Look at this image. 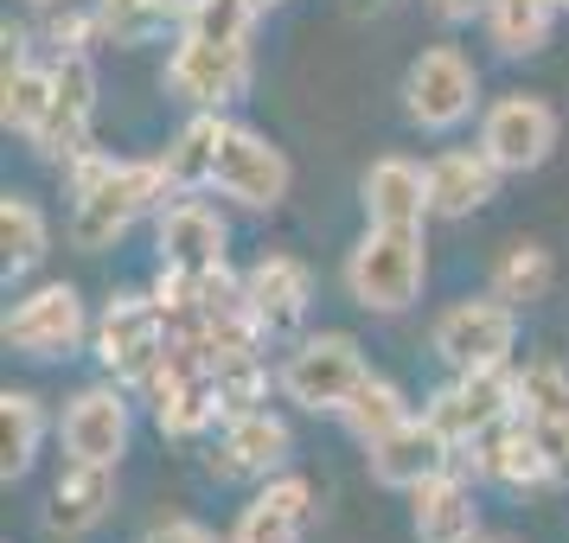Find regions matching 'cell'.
Here are the masks:
<instances>
[{
    "mask_svg": "<svg viewBox=\"0 0 569 543\" xmlns=\"http://www.w3.org/2000/svg\"><path fill=\"white\" fill-rule=\"evenodd\" d=\"M186 7L192 0H97L90 13H97L103 46H154L167 27H186Z\"/></svg>",
    "mask_w": 569,
    "mask_h": 543,
    "instance_id": "83f0119b",
    "label": "cell"
},
{
    "mask_svg": "<svg viewBox=\"0 0 569 543\" xmlns=\"http://www.w3.org/2000/svg\"><path fill=\"white\" fill-rule=\"evenodd\" d=\"M487 288L499 294V301H512V308H531V301H543V294L557 288V257L543 250L538 237H518V243L499 250Z\"/></svg>",
    "mask_w": 569,
    "mask_h": 543,
    "instance_id": "4dcf8cb0",
    "label": "cell"
},
{
    "mask_svg": "<svg viewBox=\"0 0 569 543\" xmlns=\"http://www.w3.org/2000/svg\"><path fill=\"white\" fill-rule=\"evenodd\" d=\"M518 415L531 422H569V364L531 359L518 371Z\"/></svg>",
    "mask_w": 569,
    "mask_h": 543,
    "instance_id": "1f68e13d",
    "label": "cell"
},
{
    "mask_svg": "<svg viewBox=\"0 0 569 543\" xmlns=\"http://www.w3.org/2000/svg\"><path fill=\"white\" fill-rule=\"evenodd\" d=\"M109 167H116V154H103V148L90 141V148H83L78 160H64L58 173H64V192H71V199H83L90 185H103V180H109Z\"/></svg>",
    "mask_w": 569,
    "mask_h": 543,
    "instance_id": "e575fe53",
    "label": "cell"
},
{
    "mask_svg": "<svg viewBox=\"0 0 569 543\" xmlns=\"http://www.w3.org/2000/svg\"><path fill=\"white\" fill-rule=\"evenodd\" d=\"M473 454V473L487 480V486H506V492H538V486H557V473H550V454H543L538 429L525 422V415H506L499 429L467 448Z\"/></svg>",
    "mask_w": 569,
    "mask_h": 543,
    "instance_id": "d6986e66",
    "label": "cell"
},
{
    "mask_svg": "<svg viewBox=\"0 0 569 543\" xmlns=\"http://www.w3.org/2000/svg\"><path fill=\"white\" fill-rule=\"evenodd\" d=\"M410 396H403V384H390V378H378V371H365V384L346 396V410H339V429L359 441V448H371V441H385L390 429H403L410 422Z\"/></svg>",
    "mask_w": 569,
    "mask_h": 543,
    "instance_id": "f1b7e54d",
    "label": "cell"
},
{
    "mask_svg": "<svg viewBox=\"0 0 569 543\" xmlns=\"http://www.w3.org/2000/svg\"><path fill=\"white\" fill-rule=\"evenodd\" d=\"M480 109V71L461 46H429L403 71V115L422 134H455Z\"/></svg>",
    "mask_w": 569,
    "mask_h": 543,
    "instance_id": "8992f818",
    "label": "cell"
},
{
    "mask_svg": "<svg viewBox=\"0 0 569 543\" xmlns=\"http://www.w3.org/2000/svg\"><path fill=\"white\" fill-rule=\"evenodd\" d=\"M90 333H97V320L83 313V294L71 282H39L32 294H20V301L7 308V320H0L7 352H20V359H32V364L78 359Z\"/></svg>",
    "mask_w": 569,
    "mask_h": 543,
    "instance_id": "3957f363",
    "label": "cell"
},
{
    "mask_svg": "<svg viewBox=\"0 0 569 543\" xmlns=\"http://www.w3.org/2000/svg\"><path fill=\"white\" fill-rule=\"evenodd\" d=\"M224 134H231V115L224 109H192L180 122V134L167 141V180L173 192H211V173H218V148H224Z\"/></svg>",
    "mask_w": 569,
    "mask_h": 543,
    "instance_id": "cb8c5ba5",
    "label": "cell"
},
{
    "mask_svg": "<svg viewBox=\"0 0 569 543\" xmlns=\"http://www.w3.org/2000/svg\"><path fill=\"white\" fill-rule=\"evenodd\" d=\"M390 0H346V13H352V20H365V13H385Z\"/></svg>",
    "mask_w": 569,
    "mask_h": 543,
    "instance_id": "f35d334b",
    "label": "cell"
},
{
    "mask_svg": "<svg viewBox=\"0 0 569 543\" xmlns=\"http://www.w3.org/2000/svg\"><path fill=\"white\" fill-rule=\"evenodd\" d=\"M141 543H218V531H206L199 517H160Z\"/></svg>",
    "mask_w": 569,
    "mask_h": 543,
    "instance_id": "8d00e7d4",
    "label": "cell"
},
{
    "mask_svg": "<svg viewBox=\"0 0 569 543\" xmlns=\"http://www.w3.org/2000/svg\"><path fill=\"white\" fill-rule=\"evenodd\" d=\"M288 454H295V435H288L282 415L262 403V410L224 415V435H218L206 466H211V480H224V486H262V480L288 473Z\"/></svg>",
    "mask_w": 569,
    "mask_h": 543,
    "instance_id": "4fadbf2b",
    "label": "cell"
},
{
    "mask_svg": "<svg viewBox=\"0 0 569 543\" xmlns=\"http://www.w3.org/2000/svg\"><path fill=\"white\" fill-rule=\"evenodd\" d=\"M52 97H58V64H32V58L7 64L0 71V129L32 141L52 115Z\"/></svg>",
    "mask_w": 569,
    "mask_h": 543,
    "instance_id": "484cf974",
    "label": "cell"
},
{
    "mask_svg": "<svg viewBox=\"0 0 569 543\" xmlns=\"http://www.w3.org/2000/svg\"><path fill=\"white\" fill-rule=\"evenodd\" d=\"M90 352L103 359V371L116 384H134L167 359V313H160L154 294H116L103 313H97V333H90Z\"/></svg>",
    "mask_w": 569,
    "mask_h": 543,
    "instance_id": "ba28073f",
    "label": "cell"
},
{
    "mask_svg": "<svg viewBox=\"0 0 569 543\" xmlns=\"http://www.w3.org/2000/svg\"><path fill=\"white\" fill-rule=\"evenodd\" d=\"M154 250H160L167 269L206 275V269H224V262H231V224H224V211L206 205L199 192H173V205L154 211Z\"/></svg>",
    "mask_w": 569,
    "mask_h": 543,
    "instance_id": "9a60e30c",
    "label": "cell"
},
{
    "mask_svg": "<svg viewBox=\"0 0 569 543\" xmlns=\"http://www.w3.org/2000/svg\"><path fill=\"white\" fill-rule=\"evenodd\" d=\"M288 185H295V167L288 154L250 122H231L224 148H218V173H211V192L231 199L237 211H282Z\"/></svg>",
    "mask_w": 569,
    "mask_h": 543,
    "instance_id": "30bf717a",
    "label": "cell"
},
{
    "mask_svg": "<svg viewBox=\"0 0 569 543\" xmlns=\"http://www.w3.org/2000/svg\"><path fill=\"white\" fill-rule=\"evenodd\" d=\"M250 78H257L250 46H224V39L180 32L173 52H167V71H160V90L186 109H231L237 97H250Z\"/></svg>",
    "mask_w": 569,
    "mask_h": 543,
    "instance_id": "5b68a950",
    "label": "cell"
},
{
    "mask_svg": "<svg viewBox=\"0 0 569 543\" xmlns=\"http://www.w3.org/2000/svg\"><path fill=\"white\" fill-rule=\"evenodd\" d=\"M531 422V415H525ZM543 441V454H550V473H557V486H569V422H531Z\"/></svg>",
    "mask_w": 569,
    "mask_h": 543,
    "instance_id": "d590c367",
    "label": "cell"
},
{
    "mask_svg": "<svg viewBox=\"0 0 569 543\" xmlns=\"http://www.w3.org/2000/svg\"><path fill=\"white\" fill-rule=\"evenodd\" d=\"M410 531L416 543H480V499L461 466H448L410 492Z\"/></svg>",
    "mask_w": 569,
    "mask_h": 543,
    "instance_id": "44dd1931",
    "label": "cell"
},
{
    "mask_svg": "<svg viewBox=\"0 0 569 543\" xmlns=\"http://www.w3.org/2000/svg\"><path fill=\"white\" fill-rule=\"evenodd\" d=\"M167 192H173V180H167L160 154L154 160H116L103 185H90L83 199H71V243H78L83 257H103L141 218H154L167 205Z\"/></svg>",
    "mask_w": 569,
    "mask_h": 543,
    "instance_id": "7a4b0ae2",
    "label": "cell"
},
{
    "mask_svg": "<svg viewBox=\"0 0 569 543\" xmlns=\"http://www.w3.org/2000/svg\"><path fill=\"white\" fill-rule=\"evenodd\" d=\"M27 7H71V0H27Z\"/></svg>",
    "mask_w": 569,
    "mask_h": 543,
    "instance_id": "60d3db41",
    "label": "cell"
},
{
    "mask_svg": "<svg viewBox=\"0 0 569 543\" xmlns=\"http://www.w3.org/2000/svg\"><path fill=\"white\" fill-rule=\"evenodd\" d=\"M116 512V466L103 461H64L52 499H46V531L52 537H90L103 517Z\"/></svg>",
    "mask_w": 569,
    "mask_h": 543,
    "instance_id": "7402d4cb",
    "label": "cell"
},
{
    "mask_svg": "<svg viewBox=\"0 0 569 543\" xmlns=\"http://www.w3.org/2000/svg\"><path fill=\"white\" fill-rule=\"evenodd\" d=\"M461 441L441 435L429 415H410L403 429H390L385 441H371L365 448V466H371V480L385 492H416L422 480H436V473H448V466H461Z\"/></svg>",
    "mask_w": 569,
    "mask_h": 543,
    "instance_id": "5bb4252c",
    "label": "cell"
},
{
    "mask_svg": "<svg viewBox=\"0 0 569 543\" xmlns=\"http://www.w3.org/2000/svg\"><path fill=\"white\" fill-rule=\"evenodd\" d=\"M134 435V410H129V384H83L64 415H58V441H64V461H103L122 466Z\"/></svg>",
    "mask_w": 569,
    "mask_h": 543,
    "instance_id": "7c38bea8",
    "label": "cell"
},
{
    "mask_svg": "<svg viewBox=\"0 0 569 543\" xmlns=\"http://www.w3.org/2000/svg\"><path fill=\"white\" fill-rule=\"evenodd\" d=\"M499 167H492L480 148H441L436 160H429V199H436V218H448V224H461V218H473V211L492 205V192H499Z\"/></svg>",
    "mask_w": 569,
    "mask_h": 543,
    "instance_id": "603a6c76",
    "label": "cell"
},
{
    "mask_svg": "<svg viewBox=\"0 0 569 543\" xmlns=\"http://www.w3.org/2000/svg\"><path fill=\"white\" fill-rule=\"evenodd\" d=\"M429 13H436L441 27H467V20H480L487 13V0H422Z\"/></svg>",
    "mask_w": 569,
    "mask_h": 543,
    "instance_id": "74e56055",
    "label": "cell"
},
{
    "mask_svg": "<svg viewBox=\"0 0 569 543\" xmlns=\"http://www.w3.org/2000/svg\"><path fill=\"white\" fill-rule=\"evenodd\" d=\"M480 543H506V537H480Z\"/></svg>",
    "mask_w": 569,
    "mask_h": 543,
    "instance_id": "b9f144b4",
    "label": "cell"
},
{
    "mask_svg": "<svg viewBox=\"0 0 569 543\" xmlns=\"http://www.w3.org/2000/svg\"><path fill=\"white\" fill-rule=\"evenodd\" d=\"M518 345V308L499 301V294H467L455 308L436 313L429 326V352H436L448 371H487V364H512Z\"/></svg>",
    "mask_w": 569,
    "mask_h": 543,
    "instance_id": "52a82bcc",
    "label": "cell"
},
{
    "mask_svg": "<svg viewBox=\"0 0 569 543\" xmlns=\"http://www.w3.org/2000/svg\"><path fill=\"white\" fill-rule=\"evenodd\" d=\"M218 396H224V415H243V410H262L269 403V364L262 352H237V359H218Z\"/></svg>",
    "mask_w": 569,
    "mask_h": 543,
    "instance_id": "836d02e7",
    "label": "cell"
},
{
    "mask_svg": "<svg viewBox=\"0 0 569 543\" xmlns=\"http://www.w3.org/2000/svg\"><path fill=\"white\" fill-rule=\"evenodd\" d=\"M346 301L365 313H403L429 282V243L422 231H390V224H365L359 243L339 262Z\"/></svg>",
    "mask_w": 569,
    "mask_h": 543,
    "instance_id": "6da1fadb",
    "label": "cell"
},
{
    "mask_svg": "<svg viewBox=\"0 0 569 543\" xmlns=\"http://www.w3.org/2000/svg\"><path fill=\"white\" fill-rule=\"evenodd\" d=\"M46 250H52V218H46V205L27 199V192H7V199H0V257H7V282H13V275H32V269L46 262Z\"/></svg>",
    "mask_w": 569,
    "mask_h": 543,
    "instance_id": "f546056e",
    "label": "cell"
},
{
    "mask_svg": "<svg viewBox=\"0 0 569 543\" xmlns=\"http://www.w3.org/2000/svg\"><path fill=\"white\" fill-rule=\"evenodd\" d=\"M557 0H487L480 27H487V46L499 58H538L557 32Z\"/></svg>",
    "mask_w": 569,
    "mask_h": 543,
    "instance_id": "d4e9b609",
    "label": "cell"
},
{
    "mask_svg": "<svg viewBox=\"0 0 569 543\" xmlns=\"http://www.w3.org/2000/svg\"><path fill=\"white\" fill-rule=\"evenodd\" d=\"M422 415L436 422L441 435H455L461 448L499 429L506 415H518V371L512 364H487V371H455L448 384L422 403Z\"/></svg>",
    "mask_w": 569,
    "mask_h": 543,
    "instance_id": "8fae6325",
    "label": "cell"
},
{
    "mask_svg": "<svg viewBox=\"0 0 569 543\" xmlns=\"http://www.w3.org/2000/svg\"><path fill=\"white\" fill-rule=\"evenodd\" d=\"M359 205L365 224H390V231H422L436 218V199H429V167H416L410 154H385L365 167L359 180Z\"/></svg>",
    "mask_w": 569,
    "mask_h": 543,
    "instance_id": "e0dca14e",
    "label": "cell"
},
{
    "mask_svg": "<svg viewBox=\"0 0 569 543\" xmlns=\"http://www.w3.org/2000/svg\"><path fill=\"white\" fill-rule=\"evenodd\" d=\"M276 7H288V0H257V13H276Z\"/></svg>",
    "mask_w": 569,
    "mask_h": 543,
    "instance_id": "ab89813d",
    "label": "cell"
},
{
    "mask_svg": "<svg viewBox=\"0 0 569 543\" xmlns=\"http://www.w3.org/2000/svg\"><path fill=\"white\" fill-rule=\"evenodd\" d=\"M58 64V97H52V115H46V129L32 134V154L46 160V167H64V160H78L90 148V122H97V64L90 52H64L52 58Z\"/></svg>",
    "mask_w": 569,
    "mask_h": 543,
    "instance_id": "2e32d148",
    "label": "cell"
},
{
    "mask_svg": "<svg viewBox=\"0 0 569 543\" xmlns=\"http://www.w3.org/2000/svg\"><path fill=\"white\" fill-rule=\"evenodd\" d=\"M557 7H563V13H569V0H557Z\"/></svg>",
    "mask_w": 569,
    "mask_h": 543,
    "instance_id": "7bdbcfd3",
    "label": "cell"
},
{
    "mask_svg": "<svg viewBox=\"0 0 569 543\" xmlns=\"http://www.w3.org/2000/svg\"><path fill=\"white\" fill-rule=\"evenodd\" d=\"M46 403L32 390H0V486L27 480L39 448H46Z\"/></svg>",
    "mask_w": 569,
    "mask_h": 543,
    "instance_id": "4316f807",
    "label": "cell"
},
{
    "mask_svg": "<svg viewBox=\"0 0 569 543\" xmlns=\"http://www.w3.org/2000/svg\"><path fill=\"white\" fill-rule=\"evenodd\" d=\"M365 371H371V364H365L352 333H308V339H295V352H288L282 371H276V384H282V396L295 410L339 415L346 396L365 384Z\"/></svg>",
    "mask_w": 569,
    "mask_h": 543,
    "instance_id": "277c9868",
    "label": "cell"
},
{
    "mask_svg": "<svg viewBox=\"0 0 569 543\" xmlns=\"http://www.w3.org/2000/svg\"><path fill=\"white\" fill-rule=\"evenodd\" d=\"M257 0H192L186 7V27L180 32H199V39H224V46H250L257 32Z\"/></svg>",
    "mask_w": 569,
    "mask_h": 543,
    "instance_id": "d6a6232c",
    "label": "cell"
},
{
    "mask_svg": "<svg viewBox=\"0 0 569 543\" xmlns=\"http://www.w3.org/2000/svg\"><path fill=\"white\" fill-rule=\"evenodd\" d=\"M313 480L308 473H276V480H262L257 499L237 512L231 537L224 543H301L313 531Z\"/></svg>",
    "mask_w": 569,
    "mask_h": 543,
    "instance_id": "ac0fdd59",
    "label": "cell"
},
{
    "mask_svg": "<svg viewBox=\"0 0 569 543\" xmlns=\"http://www.w3.org/2000/svg\"><path fill=\"white\" fill-rule=\"evenodd\" d=\"M243 301L250 313L262 320V333H295L313 308V269L301 257H282V250H269L243 269Z\"/></svg>",
    "mask_w": 569,
    "mask_h": 543,
    "instance_id": "ffe728a7",
    "label": "cell"
},
{
    "mask_svg": "<svg viewBox=\"0 0 569 543\" xmlns=\"http://www.w3.org/2000/svg\"><path fill=\"white\" fill-rule=\"evenodd\" d=\"M557 141H563V115L543 103V97H525V90L487 103V115H480V154L499 173H518V180L538 173L543 160L557 154Z\"/></svg>",
    "mask_w": 569,
    "mask_h": 543,
    "instance_id": "9c48e42d",
    "label": "cell"
}]
</instances>
